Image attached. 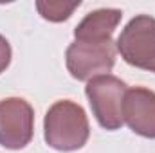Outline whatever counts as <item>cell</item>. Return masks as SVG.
I'll list each match as a JSON object with an SVG mask.
<instances>
[{
  "label": "cell",
  "mask_w": 155,
  "mask_h": 153,
  "mask_svg": "<svg viewBox=\"0 0 155 153\" xmlns=\"http://www.w3.org/2000/svg\"><path fill=\"white\" fill-rule=\"evenodd\" d=\"M90 128L85 110L74 101H56L45 114V142L58 151H76L88 141Z\"/></svg>",
  "instance_id": "cell-1"
},
{
  "label": "cell",
  "mask_w": 155,
  "mask_h": 153,
  "mask_svg": "<svg viewBox=\"0 0 155 153\" xmlns=\"http://www.w3.org/2000/svg\"><path fill=\"white\" fill-rule=\"evenodd\" d=\"M116 47L128 65L155 74V18L150 15L132 18L121 31Z\"/></svg>",
  "instance_id": "cell-2"
},
{
  "label": "cell",
  "mask_w": 155,
  "mask_h": 153,
  "mask_svg": "<svg viewBox=\"0 0 155 153\" xmlns=\"http://www.w3.org/2000/svg\"><path fill=\"white\" fill-rule=\"evenodd\" d=\"M126 90V83L112 74L92 77L87 83L85 94L88 97L92 114L105 130L114 132L123 126V101Z\"/></svg>",
  "instance_id": "cell-3"
},
{
  "label": "cell",
  "mask_w": 155,
  "mask_h": 153,
  "mask_svg": "<svg viewBox=\"0 0 155 153\" xmlns=\"http://www.w3.org/2000/svg\"><path fill=\"white\" fill-rule=\"evenodd\" d=\"M117 47L114 40L107 41H72L65 52V63L71 76L78 81L108 74L116 65Z\"/></svg>",
  "instance_id": "cell-4"
},
{
  "label": "cell",
  "mask_w": 155,
  "mask_h": 153,
  "mask_svg": "<svg viewBox=\"0 0 155 153\" xmlns=\"http://www.w3.org/2000/svg\"><path fill=\"white\" fill-rule=\"evenodd\" d=\"M35 132V110L22 97L0 101V146L7 150L25 148Z\"/></svg>",
  "instance_id": "cell-5"
},
{
  "label": "cell",
  "mask_w": 155,
  "mask_h": 153,
  "mask_svg": "<svg viewBox=\"0 0 155 153\" xmlns=\"http://www.w3.org/2000/svg\"><path fill=\"white\" fill-rule=\"evenodd\" d=\"M123 119L128 128L146 139H155V92L144 86L128 88L123 101Z\"/></svg>",
  "instance_id": "cell-6"
},
{
  "label": "cell",
  "mask_w": 155,
  "mask_h": 153,
  "mask_svg": "<svg viewBox=\"0 0 155 153\" xmlns=\"http://www.w3.org/2000/svg\"><path fill=\"white\" fill-rule=\"evenodd\" d=\"M123 18L121 9H96L88 13L74 29V36L78 41H107L112 40V34L116 31Z\"/></svg>",
  "instance_id": "cell-7"
},
{
  "label": "cell",
  "mask_w": 155,
  "mask_h": 153,
  "mask_svg": "<svg viewBox=\"0 0 155 153\" xmlns=\"http://www.w3.org/2000/svg\"><path fill=\"white\" fill-rule=\"evenodd\" d=\"M79 0L76 2H54V0H38L36 2V9L40 15L49 20V22H63L67 18H71V15L79 7Z\"/></svg>",
  "instance_id": "cell-8"
},
{
  "label": "cell",
  "mask_w": 155,
  "mask_h": 153,
  "mask_svg": "<svg viewBox=\"0 0 155 153\" xmlns=\"http://www.w3.org/2000/svg\"><path fill=\"white\" fill-rule=\"evenodd\" d=\"M9 63H11V45L0 34V74L9 67Z\"/></svg>",
  "instance_id": "cell-9"
}]
</instances>
